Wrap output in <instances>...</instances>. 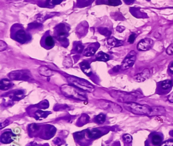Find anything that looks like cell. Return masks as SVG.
<instances>
[{
	"instance_id": "1",
	"label": "cell",
	"mask_w": 173,
	"mask_h": 146,
	"mask_svg": "<svg viewBox=\"0 0 173 146\" xmlns=\"http://www.w3.org/2000/svg\"><path fill=\"white\" fill-rule=\"evenodd\" d=\"M10 37L21 44L28 43L31 40V34L21 24H15L10 29Z\"/></svg>"
},
{
	"instance_id": "2",
	"label": "cell",
	"mask_w": 173,
	"mask_h": 146,
	"mask_svg": "<svg viewBox=\"0 0 173 146\" xmlns=\"http://www.w3.org/2000/svg\"><path fill=\"white\" fill-rule=\"evenodd\" d=\"M60 90L63 95L68 98L79 100V101H86L87 99L85 91L75 86L64 85L61 86Z\"/></svg>"
},
{
	"instance_id": "3",
	"label": "cell",
	"mask_w": 173,
	"mask_h": 146,
	"mask_svg": "<svg viewBox=\"0 0 173 146\" xmlns=\"http://www.w3.org/2000/svg\"><path fill=\"white\" fill-rule=\"evenodd\" d=\"M124 107L129 112L136 114H143L151 116L152 113V108L146 105H140L133 102H124Z\"/></svg>"
},
{
	"instance_id": "4",
	"label": "cell",
	"mask_w": 173,
	"mask_h": 146,
	"mask_svg": "<svg viewBox=\"0 0 173 146\" xmlns=\"http://www.w3.org/2000/svg\"><path fill=\"white\" fill-rule=\"evenodd\" d=\"M67 79L70 85L76 86L80 90L87 91V92H93L95 90L94 86L85 80L74 76H67Z\"/></svg>"
},
{
	"instance_id": "5",
	"label": "cell",
	"mask_w": 173,
	"mask_h": 146,
	"mask_svg": "<svg viewBox=\"0 0 173 146\" xmlns=\"http://www.w3.org/2000/svg\"><path fill=\"white\" fill-rule=\"evenodd\" d=\"M40 44L42 47L47 50H50L55 46V41L53 36L50 33V31H48L43 35L41 40H40Z\"/></svg>"
},
{
	"instance_id": "6",
	"label": "cell",
	"mask_w": 173,
	"mask_h": 146,
	"mask_svg": "<svg viewBox=\"0 0 173 146\" xmlns=\"http://www.w3.org/2000/svg\"><path fill=\"white\" fill-rule=\"evenodd\" d=\"M136 59V53L134 51H132L129 52L128 56L124 59L122 64H121V69L125 70L130 68L134 65V64Z\"/></svg>"
},
{
	"instance_id": "7",
	"label": "cell",
	"mask_w": 173,
	"mask_h": 146,
	"mask_svg": "<svg viewBox=\"0 0 173 146\" xmlns=\"http://www.w3.org/2000/svg\"><path fill=\"white\" fill-rule=\"evenodd\" d=\"M56 129L53 126L50 125H42L41 130H40V134H41V137L44 139H49L51 137L54 136L56 133Z\"/></svg>"
},
{
	"instance_id": "8",
	"label": "cell",
	"mask_w": 173,
	"mask_h": 146,
	"mask_svg": "<svg viewBox=\"0 0 173 146\" xmlns=\"http://www.w3.org/2000/svg\"><path fill=\"white\" fill-rule=\"evenodd\" d=\"M55 36L59 41L64 42V40H67V37L69 36L68 30L63 26V24H60L56 29Z\"/></svg>"
},
{
	"instance_id": "9",
	"label": "cell",
	"mask_w": 173,
	"mask_h": 146,
	"mask_svg": "<svg viewBox=\"0 0 173 146\" xmlns=\"http://www.w3.org/2000/svg\"><path fill=\"white\" fill-rule=\"evenodd\" d=\"M163 136L159 132H153L149 136V141L150 144L152 146H161L163 143Z\"/></svg>"
},
{
	"instance_id": "10",
	"label": "cell",
	"mask_w": 173,
	"mask_h": 146,
	"mask_svg": "<svg viewBox=\"0 0 173 146\" xmlns=\"http://www.w3.org/2000/svg\"><path fill=\"white\" fill-rule=\"evenodd\" d=\"M74 139L75 140V141L78 143H83V142H88L89 140H91L90 136L88 135V129H85V130H83L81 132H78L75 133L74 134Z\"/></svg>"
},
{
	"instance_id": "11",
	"label": "cell",
	"mask_w": 173,
	"mask_h": 146,
	"mask_svg": "<svg viewBox=\"0 0 173 146\" xmlns=\"http://www.w3.org/2000/svg\"><path fill=\"white\" fill-rule=\"evenodd\" d=\"M154 42L152 39L145 38L143 39L139 42L137 45V49L139 51H148L153 47Z\"/></svg>"
},
{
	"instance_id": "12",
	"label": "cell",
	"mask_w": 173,
	"mask_h": 146,
	"mask_svg": "<svg viewBox=\"0 0 173 146\" xmlns=\"http://www.w3.org/2000/svg\"><path fill=\"white\" fill-rule=\"evenodd\" d=\"M111 95H112L113 98H117L118 101L125 102H129V99H130L131 97L130 94L124 93L122 92V91H112V92H111Z\"/></svg>"
},
{
	"instance_id": "13",
	"label": "cell",
	"mask_w": 173,
	"mask_h": 146,
	"mask_svg": "<svg viewBox=\"0 0 173 146\" xmlns=\"http://www.w3.org/2000/svg\"><path fill=\"white\" fill-rule=\"evenodd\" d=\"M10 78L14 80H29L30 79V75H29L28 72L24 71H13L9 74Z\"/></svg>"
},
{
	"instance_id": "14",
	"label": "cell",
	"mask_w": 173,
	"mask_h": 146,
	"mask_svg": "<svg viewBox=\"0 0 173 146\" xmlns=\"http://www.w3.org/2000/svg\"><path fill=\"white\" fill-rule=\"evenodd\" d=\"M100 47V44L98 43H94V44H91L90 46H88L85 50H84L83 55L87 57H90L94 56L96 53V51Z\"/></svg>"
},
{
	"instance_id": "15",
	"label": "cell",
	"mask_w": 173,
	"mask_h": 146,
	"mask_svg": "<svg viewBox=\"0 0 173 146\" xmlns=\"http://www.w3.org/2000/svg\"><path fill=\"white\" fill-rule=\"evenodd\" d=\"M31 115L33 116L37 120H42L44 118H47V116L51 114V112H44V111H42L40 110H31Z\"/></svg>"
},
{
	"instance_id": "16",
	"label": "cell",
	"mask_w": 173,
	"mask_h": 146,
	"mask_svg": "<svg viewBox=\"0 0 173 146\" xmlns=\"http://www.w3.org/2000/svg\"><path fill=\"white\" fill-rule=\"evenodd\" d=\"M14 140V134H13L11 130L5 131L3 134L1 135V142L4 144L11 143Z\"/></svg>"
},
{
	"instance_id": "17",
	"label": "cell",
	"mask_w": 173,
	"mask_h": 146,
	"mask_svg": "<svg viewBox=\"0 0 173 146\" xmlns=\"http://www.w3.org/2000/svg\"><path fill=\"white\" fill-rule=\"evenodd\" d=\"M150 75V71L149 69H145L143 70L142 72L139 73V74H136V75L134 76V80L136 81V82H143V81H145V80H147L149 78Z\"/></svg>"
},
{
	"instance_id": "18",
	"label": "cell",
	"mask_w": 173,
	"mask_h": 146,
	"mask_svg": "<svg viewBox=\"0 0 173 146\" xmlns=\"http://www.w3.org/2000/svg\"><path fill=\"white\" fill-rule=\"evenodd\" d=\"M102 131L101 129L95 128V129H88V135L91 139H98L101 136H102Z\"/></svg>"
},
{
	"instance_id": "19",
	"label": "cell",
	"mask_w": 173,
	"mask_h": 146,
	"mask_svg": "<svg viewBox=\"0 0 173 146\" xmlns=\"http://www.w3.org/2000/svg\"><path fill=\"white\" fill-rule=\"evenodd\" d=\"M159 86H160V88L162 90L164 91H167L171 89L172 86V82L170 80H166L159 83Z\"/></svg>"
},
{
	"instance_id": "20",
	"label": "cell",
	"mask_w": 173,
	"mask_h": 146,
	"mask_svg": "<svg viewBox=\"0 0 173 146\" xmlns=\"http://www.w3.org/2000/svg\"><path fill=\"white\" fill-rule=\"evenodd\" d=\"M80 66L82 71L85 73V74L87 75H90L91 74L92 71H91V69L89 63H86V62H83L82 63H80Z\"/></svg>"
},
{
	"instance_id": "21",
	"label": "cell",
	"mask_w": 173,
	"mask_h": 146,
	"mask_svg": "<svg viewBox=\"0 0 173 146\" xmlns=\"http://www.w3.org/2000/svg\"><path fill=\"white\" fill-rule=\"evenodd\" d=\"M12 86H13V84L9 80L3 79L1 80V84H0L1 90L6 91V90H9L10 88L12 87Z\"/></svg>"
},
{
	"instance_id": "22",
	"label": "cell",
	"mask_w": 173,
	"mask_h": 146,
	"mask_svg": "<svg viewBox=\"0 0 173 146\" xmlns=\"http://www.w3.org/2000/svg\"><path fill=\"white\" fill-rule=\"evenodd\" d=\"M96 60L101 62H107L110 60V56L107 53L101 51V52L97 53V55L96 56Z\"/></svg>"
},
{
	"instance_id": "23",
	"label": "cell",
	"mask_w": 173,
	"mask_h": 146,
	"mask_svg": "<svg viewBox=\"0 0 173 146\" xmlns=\"http://www.w3.org/2000/svg\"><path fill=\"white\" fill-rule=\"evenodd\" d=\"M94 122H96L97 124H102L105 123V121H106V116L103 113H100L98 116H96L94 118Z\"/></svg>"
},
{
	"instance_id": "24",
	"label": "cell",
	"mask_w": 173,
	"mask_h": 146,
	"mask_svg": "<svg viewBox=\"0 0 173 146\" xmlns=\"http://www.w3.org/2000/svg\"><path fill=\"white\" fill-rule=\"evenodd\" d=\"M107 43L110 46H112V47H117V46L121 45V42L118 41L115 37H111L110 39H109L107 40Z\"/></svg>"
},
{
	"instance_id": "25",
	"label": "cell",
	"mask_w": 173,
	"mask_h": 146,
	"mask_svg": "<svg viewBox=\"0 0 173 146\" xmlns=\"http://www.w3.org/2000/svg\"><path fill=\"white\" fill-rule=\"evenodd\" d=\"M24 96V93L23 92V91L21 90L16 91L13 94V98H14L15 100H17V101H19V100L23 98Z\"/></svg>"
},
{
	"instance_id": "26",
	"label": "cell",
	"mask_w": 173,
	"mask_h": 146,
	"mask_svg": "<svg viewBox=\"0 0 173 146\" xmlns=\"http://www.w3.org/2000/svg\"><path fill=\"white\" fill-rule=\"evenodd\" d=\"M49 106V103H48V101H42L37 105L36 107H38L40 109H42V110H45V109H47V108Z\"/></svg>"
},
{
	"instance_id": "27",
	"label": "cell",
	"mask_w": 173,
	"mask_h": 146,
	"mask_svg": "<svg viewBox=\"0 0 173 146\" xmlns=\"http://www.w3.org/2000/svg\"><path fill=\"white\" fill-rule=\"evenodd\" d=\"M108 4L111 5V6H118V5L121 4V2L120 0H109L107 2Z\"/></svg>"
},
{
	"instance_id": "28",
	"label": "cell",
	"mask_w": 173,
	"mask_h": 146,
	"mask_svg": "<svg viewBox=\"0 0 173 146\" xmlns=\"http://www.w3.org/2000/svg\"><path fill=\"white\" fill-rule=\"evenodd\" d=\"M123 140H124V142L129 143L132 142V137L131 135L125 134V135H124V136H123Z\"/></svg>"
},
{
	"instance_id": "29",
	"label": "cell",
	"mask_w": 173,
	"mask_h": 146,
	"mask_svg": "<svg viewBox=\"0 0 173 146\" xmlns=\"http://www.w3.org/2000/svg\"><path fill=\"white\" fill-rule=\"evenodd\" d=\"M161 146H173V140L170 139L166 140L165 142H163Z\"/></svg>"
},
{
	"instance_id": "30",
	"label": "cell",
	"mask_w": 173,
	"mask_h": 146,
	"mask_svg": "<svg viewBox=\"0 0 173 146\" xmlns=\"http://www.w3.org/2000/svg\"><path fill=\"white\" fill-rule=\"evenodd\" d=\"M136 34H134V33H132L130 36L129 37V39H128V42L129 43H130V44H132V43L134 42V39H135V37H136Z\"/></svg>"
},
{
	"instance_id": "31",
	"label": "cell",
	"mask_w": 173,
	"mask_h": 146,
	"mask_svg": "<svg viewBox=\"0 0 173 146\" xmlns=\"http://www.w3.org/2000/svg\"><path fill=\"white\" fill-rule=\"evenodd\" d=\"M83 46L81 44H78L76 46V48H75V50H76L78 53H81L83 50Z\"/></svg>"
},
{
	"instance_id": "32",
	"label": "cell",
	"mask_w": 173,
	"mask_h": 146,
	"mask_svg": "<svg viewBox=\"0 0 173 146\" xmlns=\"http://www.w3.org/2000/svg\"><path fill=\"white\" fill-rule=\"evenodd\" d=\"M9 121H8V120H6V121H4V122H3V123H1V129H2L3 128H4V127H6V126H7L8 125H9Z\"/></svg>"
},
{
	"instance_id": "33",
	"label": "cell",
	"mask_w": 173,
	"mask_h": 146,
	"mask_svg": "<svg viewBox=\"0 0 173 146\" xmlns=\"http://www.w3.org/2000/svg\"><path fill=\"white\" fill-rule=\"evenodd\" d=\"M54 143H55L56 145H61L62 141H61V140L59 139V138H56V139H55V140H54Z\"/></svg>"
},
{
	"instance_id": "34",
	"label": "cell",
	"mask_w": 173,
	"mask_h": 146,
	"mask_svg": "<svg viewBox=\"0 0 173 146\" xmlns=\"http://www.w3.org/2000/svg\"><path fill=\"white\" fill-rule=\"evenodd\" d=\"M169 71H170V73H171V74H173V63H172L171 64H170V66H169Z\"/></svg>"
},
{
	"instance_id": "35",
	"label": "cell",
	"mask_w": 173,
	"mask_h": 146,
	"mask_svg": "<svg viewBox=\"0 0 173 146\" xmlns=\"http://www.w3.org/2000/svg\"><path fill=\"white\" fill-rule=\"evenodd\" d=\"M168 101H170L171 102H173V92L170 94L169 96H168Z\"/></svg>"
},
{
	"instance_id": "36",
	"label": "cell",
	"mask_w": 173,
	"mask_h": 146,
	"mask_svg": "<svg viewBox=\"0 0 173 146\" xmlns=\"http://www.w3.org/2000/svg\"><path fill=\"white\" fill-rule=\"evenodd\" d=\"M27 146H37V145L36 143H29V144Z\"/></svg>"
},
{
	"instance_id": "37",
	"label": "cell",
	"mask_w": 173,
	"mask_h": 146,
	"mask_svg": "<svg viewBox=\"0 0 173 146\" xmlns=\"http://www.w3.org/2000/svg\"><path fill=\"white\" fill-rule=\"evenodd\" d=\"M147 1H150V0H147Z\"/></svg>"
}]
</instances>
